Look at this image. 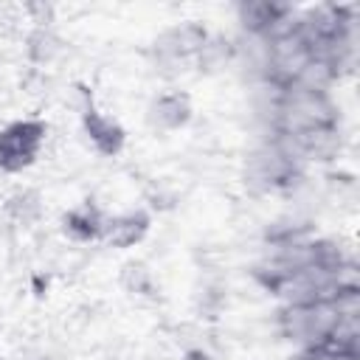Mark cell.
Instances as JSON below:
<instances>
[{
  "mask_svg": "<svg viewBox=\"0 0 360 360\" xmlns=\"http://www.w3.org/2000/svg\"><path fill=\"white\" fill-rule=\"evenodd\" d=\"M309 166L284 135H262L242 160V186L256 197L295 194L307 183Z\"/></svg>",
  "mask_w": 360,
  "mask_h": 360,
  "instance_id": "obj_1",
  "label": "cell"
},
{
  "mask_svg": "<svg viewBox=\"0 0 360 360\" xmlns=\"http://www.w3.org/2000/svg\"><path fill=\"white\" fill-rule=\"evenodd\" d=\"M208 34H211V28L200 20H180V22L166 25L163 31H158L146 51L152 73L172 84L180 76H186L188 70H194V59H197L200 48L205 45Z\"/></svg>",
  "mask_w": 360,
  "mask_h": 360,
  "instance_id": "obj_2",
  "label": "cell"
},
{
  "mask_svg": "<svg viewBox=\"0 0 360 360\" xmlns=\"http://www.w3.org/2000/svg\"><path fill=\"white\" fill-rule=\"evenodd\" d=\"M51 135V124L39 115L11 118L0 127V174H22L37 166Z\"/></svg>",
  "mask_w": 360,
  "mask_h": 360,
  "instance_id": "obj_3",
  "label": "cell"
},
{
  "mask_svg": "<svg viewBox=\"0 0 360 360\" xmlns=\"http://www.w3.org/2000/svg\"><path fill=\"white\" fill-rule=\"evenodd\" d=\"M295 11H298V6L281 3V0H239L233 6L236 34L273 39L292 25Z\"/></svg>",
  "mask_w": 360,
  "mask_h": 360,
  "instance_id": "obj_4",
  "label": "cell"
},
{
  "mask_svg": "<svg viewBox=\"0 0 360 360\" xmlns=\"http://www.w3.org/2000/svg\"><path fill=\"white\" fill-rule=\"evenodd\" d=\"M143 121L158 135L183 132L194 121V101L183 87L166 84L149 96V101L143 107Z\"/></svg>",
  "mask_w": 360,
  "mask_h": 360,
  "instance_id": "obj_5",
  "label": "cell"
},
{
  "mask_svg": "<svg viewBox=\"0 0 360 360\" xmlns=\"http://www.w3.org/2000/svg\"><path fill=\"white\" fill-rule=\"evenodd\" d=\"M79 127H82V135H84L87 146L98 158H118L127 149L124 124L115 115H110L107 110H101L96 101H90L87 107L79 110Z\"/></svg>",
  "mask_w": 360,
  "mask_h": 360,
  "instance_id": "obj_6",
  "label": "cell"
},
{
  "mask_svg": "<svg viewBox=\"0 0 360 360\" xmlns=\"http://www.w3.org/2000/svg\"><path fill=\"white\" fill-rule=\"evenodd\" d=\"M152 225H155V217H152V208H146V205L107 214L104 231H101V245L110 250H121V253L135 250L138 245L146 242V236L152 233Z\"/></svg>",
  "mask_w": 360,
  "mask_h": 360,
  "instance_id": "obj_7",
  "label": "cell"
},
{
  "mask_svg": "<svg viewBox=\"0 0 360 360\" xmlns=\"http://www.w3.org/2000/svg\"><path fill=\"white\" fill-rule=\"evenodd\" d=\"M104 219H107V211L96 200L87 197V200L65 208L59 214L56 228H59L62 239H68L73 245H96V242H101Z\"/></svg>",
  "mask_w": 360,
  "mask_h": 360,
  "instance_id": "obj_8",
  "label": "cell"
},
{
  "mask_svg": "<svg viewBox=\"0 0 360 360\" xmlns=\"http://www.w3.org/2000/svg\"><path fill=\"white\" fill-rule=\"evenodd\" d=\"M65 51L68 42L53 22H31L22 37V53L31 68H51L65 56Z\"/></svg>",
  "mask_w": 360,
  "mask_h": 360,
  "instance_id": "obj_9",
  "label": "cell"
},
{
  "mask_svg": "<svg viewBox=\"0 0 360 360\" xmlns=\"http://www.w3.org/2000/svg\"><path fill=\"white\" fill-rule=\"evenodd\" d=\"M0 211H3V219H6L8 225H14V228H20V231H31V228H37V225L42 222V217H45V197H42V191L34 188V186H14V188L6 194Z\"/></svg>",
  "mask_w": 360,
  "mask_h": 360,
  "instance_id": "obj_10",
  "label": "cell"
},
{
  "mask_svg": "<svg viewBox=\"0 0 360 360\" xmlns=\"http://www.w3.org/2000/svg\"><path fill=\"white\" fill-rule=\"evenodd\" d=\"M315 236V222L298 211H287V214H278L276 219H270L264 228H262V245L264 250L270 248H290V245H298L304 239Z\"/></svg>",
  "mask_w": 360,
  "mask_h": 360,
  "instance_id": "obj_11",
  "label": "cell"
},
{
  "mask_svg": "<svg viewBox=\"0 0 360 360\" xmlns=\"http://www.w3.org/2000/svg\"><path fill=\"white\" fill-rule=\"evenodd\" d=\"M118 287L124 290L127 298H135V301H158V295H160V284L155 278V270L141 259H127L121 264Z\"/></svg>",
  "mask_w": 360,
  "mask_h": 360,
  "instance_id": "obj_12",
  "label": "cell"
},
{
  "mask_svg": "<svg viewBox=\"0 0 360 360\" xmlns=\"http://www.w3.org/2000/svg\"><path fill=\"white\" fill-rule=\"evenodd\" d=\"M228 68H233V37L211 31L205 45L200 48V53L194 59V70L202 76H217Z\"/></svg>",
  "mask_w": 360,
  "mask_h": 360,
  "instance_id": "obj_13",
  "label": "cell"
},
{
  "mask_svg": "<svg viewBox=\"0 0 360 360\" xmlns=\"http://www.w3.org/2000/svg\"><path fill=\"white\" fill-rule=\"evenodd\" d=\"M225 309H228V287L214 281V278L202 281L197 287V292H194V312H197V318L214 323V321H219L225 315Z\"/></svg>",
  "mask_w": 360,
  "mask_h": 360,
  "instance_id": "obj_14",
  "label": "cell"
},
{
  "mask_svg": "<svg viewBox=\"0 0 360 360\" xmlns=\"http://www.w3.org/2000/svg\"><path fill=\"white\" fill-rule=\"evenodd\" d=\"M180 360H219V354L205 343H191V346H183Z\"/></svg>",
  "mask_w": 360,
  "mask_h": 360,
  "instance_id": "obj_15",
  "label": "cell"
},
{
  "mask_svg": "<svg viewBox=\"0 0 360 360\" xmlns=\"http://www.w3.org/2000/svg\"><path fill=\"white\" fill-rule=\"evenodd\" d=\"M11 360H51L45 352H39V349H22V352H17Z\"/></svg>",
  "mask_w": 360,
  "mask_h": 360,
  "instance_id": "obj_16",
  "label": "cell"
}]
</instances>
